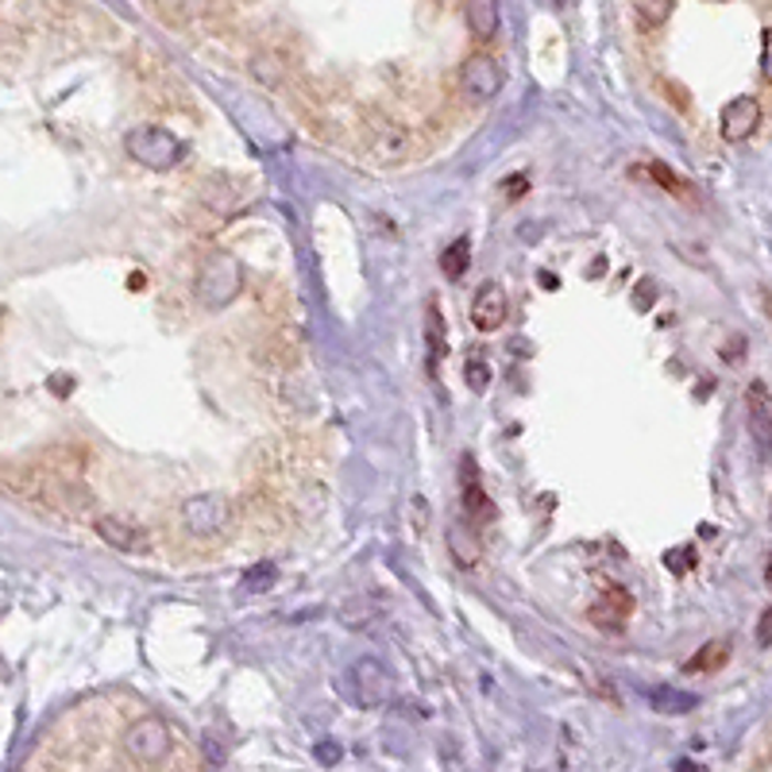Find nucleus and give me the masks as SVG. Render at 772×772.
Returning <instances> with one entry per match:
<instances>
[{
  "mask_svg": "<svg viewBox=\"0 0 772 772\" xmlns=\"http://www.w3.org/2000/svg\"><path fill=\"white\" fill-rule=\"evenodd\" d=\"M193 294L205 309H229L244 294V263L232 252H209L193 275Z\"/></svg>",
  "mask_w": 772,
  "mask_h": 772,
  "instance_id": "obj_1",
  "label": "nucleus"
},
{
  "mask_svg": "<svg viewBox=\"0 0 772 772\" xmlns=\"http://www.w3.org/2000/svg\"><path fill=\"white\" fill-rule=\"evenodd\" d=\"M124 151L128 159H136L147 170H175L186 159V144L170 128L159 124H139L124 136Z\"/></svg>",
  "mask_w": 772,
  "mask_h": 772,
  "instance_id": "obj_2",
  "label": "nucleus"
},
{
  "mask_svg": "<svg viewBox=\"0 0 772 772\" xmlns=\"http://www.w3.org/2000/svg\"><path fill=\"white\" fill-rule=\"evenodd\" d=\"M178 526L198 541H209L232 526V503L224 495H193L178 506Z\"/></svg>",
  "mask_w": 772,
  "mask_h": 772,
  "instance_id": "obj_3",
  "label": "nucleus"
},
{
  "mask_svg": "<svg viewBox=\"0 0 772 772\" xmlns=\"http://www.w3.org/2000/svg\"><path fill=\"white\" fill-rule=\"evenodd\" d=\"M124 750H128V758L144 769L162 765V761L170 758V727L162 719H155V715H144V719L131 722L128 734H124Z\"/></svg>",
  "mask_w": 772,
  "mask_h": 772,
  "instance_id": "obj_4",
  "label": "nucleus"
},
{
  "mask_svg": "<svg viewBox=\"0 0 772 772\" xmlns=\"http://www.w3.org/2000/svg\"><path fill=\"white\" fill-rule=\"evenodd\" d=\"M352 696L360 707H368V711H376V707H387L390 696H394V676L387 673L383 660L376 657H363L356 660L352 668Z\"/></svg>",
  "mask_w": 772,
  "mask_h": 772,
  "instance_id": "obj_5",
  "label": "nucleus"
},
{
  "mask_svg": "<svg viewBox=\"0 0 772 772\" xmlns=\"http://www.w3.org/2000/svg\"><path fill=\"white\" fill-rule=\"evenodd\" d=\"M459 85H464L467 97L475 101H490L503 89V66L490 54H472V59L459 66Z\"/></svg>",
  "mask_w": 772,
  "mask_h": 772,
  "instance_id": "obj_6",
  "label": "nucleus"
},
{
  "mask_svg": "<svg viewBox=\"0 0 772 772\" xmlns=\"http://www.w3.org/2000/svg\"><path fill=\"white\" fill-rule=\"evenodd\" d=\"M722 139L727 144H745L761 124V105L758 97H734L722 105Z\"/></svg>",
  "mask_w": 772,
  "mask_h": 772,
  "instance_id": "obj_7",
  "label": "nucleus"
},
{
  "mask_svg": "<svg viewBox=\"0 0 772 772\" xmlns=\"http://www.w3.org/2000/svg\"><path fill=\"white\" fill-rule=\"evenodd\" d=\"M506 309H510V302H506L503 286L483 283L479 290H475V302H472V325L479 332H498V325L506 321Z\"/></svg>",
  "mask_w": 772,
  "mask_h": 772,
  "instance_id": "obj_8",
  "label": "nucleus"
},
{
  "mask_svg": "<svg viewBox=\"0 0 772 772\" xmlns=\"http://www.w3.org/2000/svg\"><path fill=\"white\" fill-rule=\"evenodd\" d=\"M368 155H371V162L394 167V162H402L405 155H410V136H405L398 124L379 120V128H368Z\"/></svg>",
  "mask_w": 772,
  "mask_h": 772,
  "instance_id": "obj_9",
  "label": "nucleus"
},
{
  "mask_svg": "<svg viewBox=\"0 0 772 772\" xmlns=\"http://www.w3.org/2000/svg\"><path fill=\"white\" fill-rule=\"evenodd\" d=\"M630 611H634V599L626 595V588H606L603 599L588 611V618L606 634H618V630H626Z\"/></svg>",
  "mask_w": 772,
  "mask_h": 772,
  "instance_id": "obj_10",
  "label": "nucleus"
},
{
  "mask_svg": "<svg viewBox=\"0 0 772 772\" xmlns=\"http://www.w3.org/2000/svg\"><path fill=\"white\" fill-rule=\"evenodd\" d=\"M459 483H464V510H467V521H490L495 518V506H490L487 490L479 483V472H475V459L464 456L459 459Z\"/></svg>",
  "mask_w": 772,
  "mask_h": 772,
  "instance_id": "obj_11",
  "label": "nucleus"
},
{
  "mask_svg": "<svg viewBox=\"0 0 772 772\" xmlns=\"http://www.w3.org/2000/svg\"><path fill=\"white\" fill-rule=\"evenodd\" d=\"M498 0H464V23L472 31V39L479 43H490L498 35Z\"/></svg>",
  "mask_w": 772,
  "mask_h": 772,
  "instance_id": "obj_12",
  "label": "nucleus"
},
{
  "mask_svg": "<svg viewBox=\"0 0 772 772\" xmlns=\"http://www.w3.org/2000/svg\"><path fill=\"white\" fill-rule=\"evenodd\" d=\"M745 410H750V421H753V436H758L761 448H769V433H772V402H769V387L761 383H750L745 390Z\"/></svg>",
  "mask_w": 772,
  "mask_h": 772,
  "instance_id": "obj_13",
  "label": "nucleus"
},
{
  "mask_svg": "<svg viewBox=\"0 0 772 772\" xmlns=\"http://www.w3.org/2000/svg\"><path fill=\"white\" fill-rule=\"evenodd\" d=\"M97 537L113 544V549H120V552H144L147 549V537L139 533L136 526L120 521V518H97Z\"/></svg>",
  "mask_w": 772,
  "mask_h": 772,
  "instance_id": "obj_14",
  "label": "nucleus"
},
{
  "mask_svg": "<svg viewBox=\"0 0 772 772\" xmlns=\"http://www.w3.org/2000/svg\"><path fill=\"white\" fill-rule=\"evenodd\" d=\"M649 704H653V711H657V715H684V711H696L699 696L673 688V684H660V688L649 691Z\"/></svg>",
  "mask_w": 772,
  "mask_h": 772,
  "instance_id": "obj_15",
  "label": "nucleus"
},
{
  "mask_svg": "<svg viewBox=\"0 0 772 772\" xmlns=\"http://www.w3.org/2000/svg\"><path fill=\"white\" fill-rule=\"evenodd\" d=\"M425 340H429V360L441 363L444 352H448V332H444V314L436 302L425 309Z\"/></svg>",
  "mask_w": 772,
  "mask_h": 772,
  "instance_id": "obj_16",
  "label": "nucleus"
},
{
  "mask_svg": "<svg viewBox=\"0 0 772 772\" xmlns=\"http://www.w3.org/2000/svg\"><path fill=\"white\" fill-rule=\"evenodd\" d=\"M467 267H472V244L467 240H452L448 247L441 252V271H444V278H464L467 275Z\"/></svg>",
  "mask_w": 772,
  "mask_h": 772,
  "instance_id": "obj_17",
  "label": "nucleus"
},
{
  "mask_svg": "<svg viewBox=\"0 0 772 772\" xmlns=\"http://www.w3.org/2000/svg\"><path fill=\"white\" fill-rule=\"evenodd\" d=\"M673 0H634V15L645 31H657L673 20Z\"/></svg>",
  "mask_w": 772,
  "mask_h": 772,
  "instance_id": "obj_18",
  "label": "nucleus"
},
{
  "mask_svg": "<svg viewBox=\"0 0 772 772\" xmlns=\"http://www.w3.org/2000/svg\"><path fill=\"white\" fill-rule=\"evenodd\" d=\"M642 170V167H637ZM642 175H649V178H657L660 186H665L668 193H673V198H680V201H696V193H691V186L684 182V178H676L673 170L665 167V162H649V167L642 170Z\"/></svg>",
  "mask_w": 772,
  "mask_h": 772,
  "instance_id": "obj_19",
  "label": "nucleus"
},
{
  "mask_svg": "<svg viewBox=\"0 0 772 772\" xmlns=\"http://www.w3.org/2000/svg\"><path fill=\"white\" fill-rule=\"evenodd\" d=\"M730 657V642H711L699 649V657L688 660V673H715V668H722Z\"/></svg>",
  "mask_w": 772,
  "mask_h": 772,
  "instance_id": "obj_20",
  "label": "nucleus"
},
{
  "mask_svg": "<svg viewBox=\"0 0 772 772\" xmlns=\"http://www.w3.org/2000/svg\"><path fill=\"white\" fill-rule=\"evenodd\" d=\"M448 549H452V557H456V564H464V568L479 564V544H475L472 537H464V526H448Z\"/></svg>",
  "mask_w": 772,
  "mask_h": 772,
  "instance_id": "obj_21",
  "label": "nucleus"
},
{
  "mask_svg": "<svg viewBox=\"0 0 772 772\" xmlns=\"http://www.w3.org/2000/svg\"><path fill=\"white\" fill-rule=\"evenodd\" d=\"M371 618H376V603H371V599H356V603L340 606V622H345V626H352V630L368 626Z\"/></svg>",
  "mask_w": 772,
  "mask_h": 772,
  "instance_id": "obj_22",
  "label": "nucleus"
},
{
  "mask_svg": "<svg viewBox=\"0 0 772 772\" xmlns=\"http://www.w3.org/2000/svg\"><path fill=\"white\" fill-rule=\"evenodd\" d=\"M464 383L475 390V394H483V390L490 387V368L487 360H467L464 363Z\"/></svg>",
  "mask_w": 772,
  "mask_h": 772,
  "instance_id": "obj_23",
  "label": "nucleus"
},
{
  "mask_svg": "<svg viewBox=\"0 0 772 772\" xmlns=\"http://www.w3.org/2000/svg\"><path fill=\"white\" fill-rule=\"evenodd\" d=\"M275 564H260L255 568V572H247L244 575V591H255V595H260V591H271V583H275Z\"/></svg>",
  "mask_w": 772,
  "mask_h": 772,
  "instance_id": "obj_24",
  "label": "nucleus"
},
{
  "mask_svg": "<svg viewBox=\"0 0 772 772\" xmlns=\"http://www.w3.org/2000/svg\"><path fill=\"white\" fill-rule=\"evenodd\" d=\"M665 560H668V568H673V572H688V568L696 564V549H673Z\"/></svg>",
  "mask_w": 772,
  "mask_h": 772,
  "instance_id": "obj_25",
  "label": "nucleus"
},
{
  "mask_svg": "<svg viewBox=\"0 0 772 772\" xmlns=\"http://www.w3.org/2000/svg\"><path fill=\"white\" fill-rule=\"evenodd\" d=\"M653 298H657V286H653V278H642V283H637V294H634V306L645 309Z\"/></svg>",
  "mask_w": 772,
  "mask_h": 772,
  "instance_id": "obj_26",
  "label": "nucleus"
},
{
  "mask_svg": "<svg viewBox=\"0 0 772 772\" xmlns=\"http://www.w3.org/2000/svg\"><path fill=\"white\" fill-rule=\"evenodd\" d=\"M526 186H529V178H506V182H503V190H506V198H521V193H526Z\"/></svg>",
  "mask_w": 772,
  "mask_h": 772,
  "instance_id": "obj_27",
  "label": "nucleus"
},
{
  "mask_svg": "<svg viewBox=\"0 0 772 772\" xmlns=\"http://www.w3.org/2000/svg\"><path fill=\"white\" fill-rule=\"evenodd\" d=\"M769 630H772V614L765 611V614H761V626H758V642H761V649H769V642H772Z\"/></svg>",
  "mask_w": 772,
  "mask_h": 772,
  "instance_id": "obj_28",
  "label": "nucleus"
}]
</instances>
